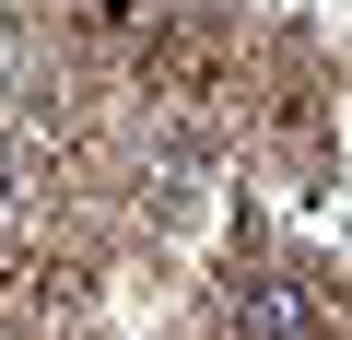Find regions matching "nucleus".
Segmentation results:
<instances>
[{
  "instance_id": "obj_1",
  "label": "nucleus",
  "mask_w": 352,
  "mask_h": 340,
  "mask_svg": "<svg viewBox=\"0 0 352 340\" xmlns=\"http://www.w3.org/2000/svg\"><path fill=\"white\" fill-rule=\"evenodd\" d=\"M0 212H12V141H0Z\"/></svg>"
}]
</instances>
